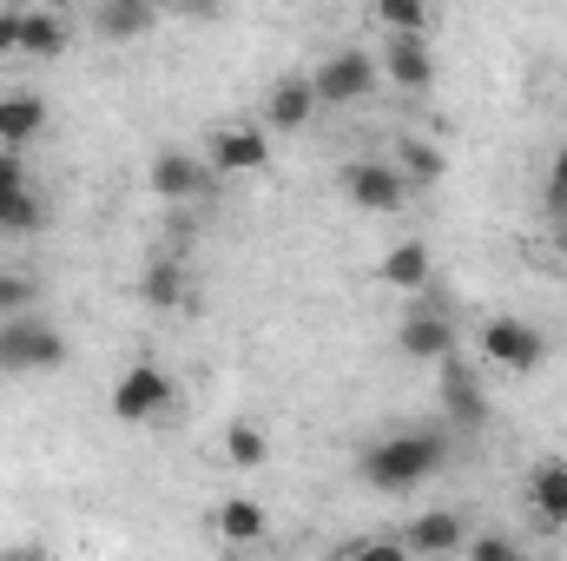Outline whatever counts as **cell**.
<instances>
[{"instance_id":"cell-8","label":"cell","mask_w":567,"mask_h":561,"mask_svg":"<svg viewBox=\"0 0 567 561\" xmlns=\"http://www.w3.org/2000/svg\"><path fill=\"white\" fill-rule=\"evenodd\" d=\"M145 178H152V192H158L165 205H192V198L212 192V165H205L198 152H185V145H158L152 165H145Z\"/></svg>"},{"instance_id":"cell-32","label":"cell","mask_w":567,"mask_h":561,"mask_svg":"<svg viewBox=\"0 0 567 561\" xmlns=\"http://www.w3.org/2000/svg\"><path fill=\"white\" fill-rule=\"evenodd\" d=\"M7 561H47V555H33V549H20V555H7Z\"/></svg>"},{"instance_id":"cell-16","label":"cell","mask_w":567,"mask_h":561,"mask_svg":"<svg viewBox=\"0 0 567 561\" xmlns=\"http://www.w3.org/2000/svg\"><path fill=\"white\" fill-rule=\"evenodd\" d=\"M66 40H73V20L60 7H20V53L27 60H53V53H66Z\"/></svg>"},{"instance_id":"cell-17","label":"cell","mask_w":567,"mask_h":561,"mask_svg":"<svg viewBox=\"0 0 567 561\" xmlns=\"http://www.w3.org/2000/svg\"><path fill=\"white\" fill-rule=\"evenodd\" d=\"M212 529H218L231 549H251V542H265V536H271V509H265L258 496H225V502H218V516H212Z\"/></svg>"},{"instance_id":"cell-24","label":"cell","mask_w":567,"mask_h":561,"mask_svg":"<svg viewBox=\"0 0 567 561\" xmlns=\"http://www.w3.org/2000/svg\"><path fill=\"white\" fill-rule=\"evenodd\" d=\"M33 310H40V278L20 272V265H7V272H0V324L33 317Z\"/></svg>"},{"instance_id":"cell-12","label":"cell","mask_w":567,"mask_h":561,"mask_svg":"<svg viewBox=\"0 0 567 561\" xmlns=\"http://www.w3.org/2000/svg\"><path fill=\"white\" fill-rule=\"evenodd\" d=\"M403 549H410V555H429V561L462 555V549H468V522H462L455 509H423V516L403 529Z\"/></svg>"},{"instance_id":"cell-14","label":"cell","mask_w":567,"mask_h":561,"mask_svg":"<svg viewBox=\"0 0 567 561\" xmlns=\"http://www.w3.org/2000/svg\"><path fill=\"white\" fill-rule=\"evenodd\" d=\"M528 509L542 529H567V462L561 456H542L528 469Z\"/></svg>"},{"instance_id":"cell-2","label":"cell","mask_w":567,"mask_h":561,"mask_svg":"<svg viewBox=\"0 0 567 561\" xmlns=\"http://www.w3.org/2000/svg\"><path fill=\"white\" fill-rule=\"evenodd\" d=\"M310 86H317V106H363L383 86V67L370 47H337L310 67Z\"/></svg>"},{"instance_id":"cell-11","label":"cell","mask_w":567,"mask_h":561,"mask_svg":"<svg viewBox=\"0 0 567 561\" xmlns=\"http://www.w3.org/2000/svg\"><path fill=\"white\" fill-rule=\"evenodd\" d=\"M435 404H442V422H455V429H482V422H488V397H482V384H475V370H468L462 357L442 364Z\"/></svg>"},{"instance_id":"cell-23","label":"cell","mask_w":567,"mask_h":561,"mask_svg":"<svg viewBox=\"0 0 567 561\" xmlns=\"http://www.w3.org/2000/svg\"><path fill=\"white\" fill-rule=\"evenodd\" d=\"M0 232H47V198L40 185H20V192H0Z\"/></svg>"},{"instance_id":"cell-13","label":"cell","mask_w":567,"mask_h":561,"mask_svg":"<svg viewBox=\"0 0 567 561\" xmlns=\"http://www.w3.org/2000/svg\"><path fill=\"white\" fill-rule=\"evenodd\" d=\"M377 67H383V80H390L396 93H429V86H435V53H429V40H390V47L377 53Z\"/></svg>"},{"instance_id":"cell-1","label":"cell","mask_w":567,"mask_h":561,"mask_svg":"<svg viewBox=\"0 0 567 561\" xmlns=\"http://www.w3.org/2000/svg\"><path fill=\"white\" fill-rule=\"evenodd\" d=\"M442 462H449L442 429H396V436H377V442L357 456V476H363V489H377V496H410V489H423Z\"/></svg>"},{"instance_id":"cell-18","label":"cell","mask_w":567,"mask_h":561,"mask_svg":"<svg viewBox=\"0 0 567 561\" xmlns=\"http://www.w3.org/2000/svg\"><path fill=\"white\" fill-rule=\"evenodd\" d=\"M383 159L396 165V178H403L410 192H416V185H435V178L449 172V152H442L435 140H423V133H403V140L390 145Z\"/></svg>"},{"instance_id":"cell-22","label":"cell","mask_w":567,"mask_h":561,"mask_svg":"<svg viewBox=\"0 0 567 561\" xmlns=\"http://www.w3.org/2000/svg\"><path fill=\"white\" fill-rule=\"evenodd\" d=\"M218 456L231 462V469H265L271 462V436H265V422H225V436H218Z\"/></svg>"},{"instance_id":"cell-9","label":"cell","mask_w":567,"mask_h":561,"mask_svg":"<svg viewBox=\"0 0 567 561\" xmlns=\"http://www.w3.org/2000/svg\"><path fill=\"white\" fill-rule=\"evenodd\" d=\"M205 165H212V172H265V165H271V133H265V120H231V126H218L212 145H205Z\"/></svg>"},{"instance_id":"cell-29","label":"cell","mask_w":567,"mask_h":561,"mask_svg":"<svg viewBox=\"0 0 567 561\" xmlns=\"http://www.w3.org/2000/svg\"><path fill=\"white\" fill-rule=\"evenodd\" d=\"M20 185H33V178H27V159L0 145V192H20Z\"/></svg>"},{"instance_id":"cell-30","label":"cell","mask_w":567,"mask_h":561,"mask_svg":"<svg viewBox=\"0 0 567 561\" xmlns=\"http://www.w3.org/2000/svg\"><path fill=\"white\" fill-rule=\"evenodd\" d=\"M20 53V7H0V60Z\"/></svg>"},{"instance_id":"cell-7","label":"cell","mask_w":567,"mask_h":561,"mask_svg":"<svg viewBox=\"0 0 567 561\" xmlns=\"http://www.w3.org/2000/svg\"><path fill=\"white\" fill-rule=\"evenodd\" d=\"M482 357H488L495 370H508V377H528V370L548 357V337H542L535 324H522V317H488V324H482Z\"/></svg>"},{"instance_id":"cell-5","label":"cell","mask_w":567,"mask_h":561,"mask_svg":"<svg viewBox=\"0 0 567 561\" xmlns=\"http://www.w3.org/2000/svg\"><path fill=\"white\" fill-rule=\"evenodd\" d=\"M396 350L416 357V364H449L455 357V317L435 304V297H416L396 324Z\"/></svg>"},{"instance_id":"cell-20","label":"cell","mask_w":567,"mask_h":561,"mask_svg":"<svg viewBox=\"0 0 567 561\" xmlns=\"http://www.w3.org/2000/svg\"><path fill=\"white\" fill-rule=\"evenodd\" d=\"M158 27V7H145V0H100L93 7V33L100 40H140Z\"/></svg>"},{"instance_id":"cell-31","label":"cell","mask_w":567,"mask_h":561,"mask_svg":"<svg viewBox=\"0 0 567 561\" xmlns=\"http://www.w3.org/2000/svg\"><path fill=\"white\" fill-rule=\"evenodd\" d=\"M548 252L567 265V218H561V225H548Z\"/></svg>"},{"instance_id":"cell-21","label":"cell","mask_w":567,"mask_h":561,"mask_svg":"<svg viewBox=\"0 0 567 561\" xmlns=\"http://www.w3.org/2000/svg\"><path fill=\"white\" fill-rule=\"evenodd\" d=\"M140 297L152 304V310H185L192 304V278H185V265L178 258H152L140 278Z\"/></svg>"},{"instance_id":"cell-26","label":"cell","mask_w":567,"mask_h":561,"mask_svg":"<svg viewBox=\"0 0 567 561\" xmlns=\"http://www.w3.org/2000/svg\"><path fill=\"white\" fill-rule=\"evenodd\" d=\"M337 561H416V555L403 549V536H363V542L337 549Z\"/></svg>"},{"instance_id":"cell-6","label":"cell","mask_w":567,"mask_h":561,"mask_svg":"<svg viewBox=\"0 0 567 561\" xmlns=\"http://www.w3.org/2000/svg\"><path fill=\"white\" fill-rule=\"evenodd\" d=\"M337 192L350 205H363V212H403V198H410V185L396 178L390 159H343L337 165Z\"/></svg>"},{"instance_id":"cell-10","label":"cell","mask_w":567,"mask_h":561,"mask_svg":"<svg viewBox=\"0 0 567 561\" xmlns=\"http://www.w3.org/2000/svg\"><path fill=\"white\" fill-rule=\"evenodd\" d=\"M317 120V86L310 73H278L265 86V133H303Z\"/></svg>"},{"instance_id":"cell-19","label":"cell","mask_w":567,"mask_h":561,"mask_svg":"<svg viewBox=\"0 0 567 561\" xmlns=\"http://www.w3.org/2000/svg\"><path fill=\"white\" fill-rule=\"evenodd\" d=\"M429 245L423 238H403V245H390L383 252V265H377V284L383 290H429Z\"/></svg>"},{"instance_id":"cell-15","label":"cell","mask_w":567,"mask_h":561,"mask_svg":"<svg viewBox=\"0 0 567 561\" xmlns=\"http://www.w3.org/2000/svg\"><path fill=\"white\" fill-rule=\"evenodd\" d=\"M40 133H47V100H40L33 86L0 93V145H7V152H27Z\"/></svg>"},{"instance_id":"cell-27","label":"cell","mask_w":567,"mask_h":561,"mask_svg":"<svg viewBox=\"0 0 567 561\" xmlns=\"http://www.w3.org/2000/svg\"><path fill=\"white\" fill-rule=\"evenodd\" d=\"M542 212H548V225H561V218H567V140H561V152L548 159V185H542Z\"/></svg>"},{"instance_id":"cell-28","label":"cell","mask_w":567,"mask_h":561,"mask_svg":"<svg viewBox=\"0 0 567 561\" xmlns=\"http://www.w3.org/2000/svg\"><path fill=\"white\" fill-rule=\"evenodd\" d=\"M468 561H528V555H522L502 529H488V536H475V542H468Z\"/></svg>"},{"instance_id":"cell-4","label":"cell","mask_w":567,"mask_h":561,"mask_svg":"<svg viewBox=\"0 0 567 561\" xmlns=\"http://www.w3.org/2000/svg\"><path fill=\"white\" fill-rule=\"evenodd\" d=\"M178 410V384H172V370L165 364H152V357H140V364H126V377L113 384V417L120 422H158Z\"/></svg>"},{"instance_id":"cell-33","label":"cell","mask_w":567,"mask_h":561,"mask_svg":"<svg viewBox=\"0 0 567 561\" xmlns=\"http://www.w3.org/2000/svg\"><path fill=\"white\" fill-rule=\"evenodd\" d=\"M47 561H53V555H47Z\"/></svg>"},{"instance_id":"cell-25","label":"cell","mask_w":567,"mask_h":561,"mask_svg":"<svg viewBox=\"0 0 567 561\" xmlns=\"http://www.w3.org/2000/svg\"><path fill=\"white\" fill-rule=\"evenodd\" d=\"M377 27L390 40H429V7H416V0H383L377 7Z\"/></svg>"},{"instance_id":"cell-3","label":"cell","mask_w":567,"mask_h":561,"mask_svg":"<svg viewBox=\"0 0 567 561\" xmlns=\"http://www.w3.org/2000/svg\"><path fill=\"white\" fill-rule=\"evenodd\" d=\"M66 364V337L33 310V317H13L0 324V377H47Z\"/></svg>"}]
</instances>
